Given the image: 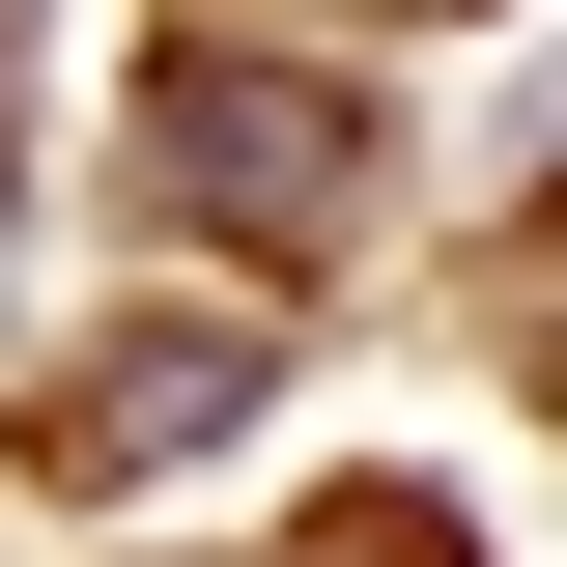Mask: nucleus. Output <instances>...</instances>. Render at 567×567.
<instances>
[{
	"label": "nucleus",
	"instance_id": "nucleus-1",
	"mask_svg": "<svg viewBox=\"0 0 567 567\" xmlns=\"http://www.w3.org/2000/svg\"><path fill=\"white\" fill-rule=\"evenodd\" d=\"M142 142H171V199L256 227V256H341V227H369V114H341L312 58H171Z\"/></svg>",
	"mask_w": 567,
	"mask_h": 567
},
{
	"label": "nucleus",
	"instance_id": "nucleus-2",
	"mask_svg": "<svg viewBox=\"0 0 567 567\" xmlns=\"http://www.w3.org/2000/svg\"><path fill=\"white\" fill-rule=\"evenodd\" d=\"M199 425H256V312H142V341H85L58 398H29V483L114 511L142 454H199Z\"/></svg>",
	"mask_w": 567,
	"mask_h": 567
}]
</instances>
